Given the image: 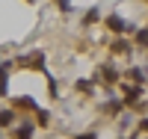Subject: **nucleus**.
<instances>
[{
  "label": "nucleus",
  "instance_id": "nucleus-13",
  "mask_svg": "<svg viewBox=\"0 0 148 139\" xmlns=\"http://www.w3.org/2000/svg\"><path fill=\"white\" fill-rule=\"evenodd\" d=\"M47 92H51V98L56 101V98H59V86H56V83L51 80V83H47Z\"/></svg>",
  "mask_w": 148,
  "mask_h": 139
},
{
  "label": "nucleus",
  "instance_id": "nucleus-5",
  "mask_svg": "<svg viewBox=\"0 0 148 139\" xmlns=\"http://www.w3.org/2000/svg\"><path fill=\"white\" fill-rule=\"evenodd\" d=\"M98 80H104V83H116L119 80V71L113 65H101L98 68Z\"/></svg>",
  "mask_w": 148,
  "mask_h": 139
},
{
  "label": "nucleus",
  "instance_id": "nucleus-16",
  "mask_svg": "<svg viewBox=\"0 0 148 139\" xmlns=\"http://www.w3.org/2000/svg\"><path fill=\"white\" fill-rule=\"evenodd\" d=\"M56 6L62 9V12H71V0H56Z\"/></svg>",
  "mask_w": 148,
  "mask_h": 139
},
{
  "label": "nucleus",
  "instance_id": "nucleus-11",
  "mask_svg": "<svg viewBox=\"0 0 148 139\" xmlns=\"http://www.w3.org/2000/svg\"><path fill=\"white\" fill-rule=\"evenodd\" d=\"M136 45L148 47V30H136Z\"/></svg>",
  "mask_w": 148,
  "mask_h": 139
},
{
  "label": "nucleus",
  "instance_id": "nucleus-14",
  "mask_svg": "<svg viewBox=\"0 0 148 139\" xmlns=\"http://www.w3.org/2000/svg\"><path fill=\"white\" fill-rule=\"evenodd\" d=\"M74 89H80V92H92V83H89V80H80Z\"/></svg>",
  "mask_w": 148,
  "mask_h": 139
},
{
  "label": "nucleus",
  "instance_id": "nucleus-15",
  "mask_svg": "<svg viewBox=\"0 0 148 139\" xmlns=\"http://www.w3.org/2000/svg\"><path fill=\"white\" fill-rule=\"evenodd\" d=\"M9 77V62H0V80Z\"/></svg>",
  "mask_w": 148,
  "mask_h": 139
},
{
  "label": "nucleus",
  "instance_id": "nucleus-6",
  "mask_svg": "<svg viewBox=\"0 0 148 139\" xmlns=\"http://www.w3.org/2000/svg\"><path fill=\"white\" fill-rule=\"evenodd\" d=\"M110 50H113L116 56H127V53H130V42H121V39H119V42H113Z\"/></svg>",
  "mask_w": 148,
  "mask_h": 139
},
{
  "label": "nucleus",
  "instance_id": "nucleus-7",
  "mask_svg": "<svg viewBox=\"0 0 148 139\" xmlns=\"http://www.w3.org/2000/svg\"><path fill=\"white\" fill-rule=\"evenodd\" d=\"M15 124V110H0V127H12Z\"/></svg>",
  "mask_w": 148,
  "mask_h": 139
},
{
  "label": "nucleus",
  "instance_id": "nucleus-4",
  "mask_svg": "<svg viewBox=\"0 0 148 139\" xmlns=\"http://www.w3.org/2000/svg\"><path fill=\"white\" fill-rule=\"evenodd\" d=\"M33 133H36V127L30 124V118L27 121H21L15 130H12V139H33Z\"/></svg>",
  "mask_w": 148,
  "mask_h": 139
},
{
  "label": "nucleus",
  "instance_id": "nucleus-9",
  "mask_svg": "<svg viewBox=\"0 0 148 139\" xmlns=\"http://www.w3.org/2000/svg\"><path fill=\"white\" fill-rule=\"evenodd\" d=\"M15 107H18V110H33V112L39 110V104H36L33 98H18V101H15Z\"/></svg>",
  "mask_w": 148,
  "mask_h": 139
},
{
  "label": "nucleus",
  "instance_id": "nucleus-12",
  "mask_svg": "<svg viewBox=\"0 0 148 139\" xmlns=\"http://www.w3.org/2000/svg\"><path fill=\"white\" fill-rule=\"evenodd\" d=\"M36 112H39V124H42V127H47V124H51V116H47L45 110H36Z\"/></svg>",
  "mask_w": 148,
  "mask_h": 139
},
{
  "label": "nucleus",
  "instance_id": "nucleus-1",
  "mask_svg": "<svg viewBox=\"0 0 148 139\" xmlns=\"http://www.w3.org/2000/svg\"><path fill=\"white\" fill-rule=\"evenodd\" d=\"M107 27L113 30V33H119V36L133 33V24H130V21H125V18H119V15H110V18H107Z\"/></svg>",
  "mask_w": 148,
  "mask_h": 139
},
{
  "label": "nucleus",
  "instance_id": "nucleus-2",
  "mask_svg": "<svg viewBox=\"0 0 148 139\" xmlns=\"http://www.w3.org/2000/svg\"><path fill=\"white\" fill-rule=\"evenodd\" d=\"M18 62H21V65H30V68H39L45 74V50H33L30 56H21Z\"/></svg>",
  "mask_w": 148,
  "mask_h": 139
},
{
  "label": "nucleus",
  "instance_id": "nucleus-19",
  "mask_svg": "<svg viewBox=\"0 0 148 139\" xmlns=\"http://www.w3.org/2000/svg\"><path fill=\"white\" fill-rule=\"evenodd\" d=\"M139 130H142V133H148V118H139Z\"/></svg>",
  "mask_w": 148,
  "mask_h": 139
},
{
  "label": "nucleus",
  "instance_id": "nucleus-17",
  "mask_svg": "<svg viewBox=\"0 0 148 139\" xmlns=\"http://www.w3.org/2000/svg\"><path fill=\"white\" fill-rule=\"evenodd\" d=\"M6 92H9V83H6V80H0V98H3Z\"/></svg>",
  "mask_w": 148,
  "mask_h": 139
},
{
  "label": "nucleus",
  "instance_id": "nucleus-18",
  "mask_svg": "<svg viewBox=\"0 0 148 139\" xmlns=\"http://www.w3.org/2000/svg\"><path fill=\"white\" fill-rule=\"evenodd\" d=\"M74 139H98V136H95V133H77Z\"/></svg>",
  "mask_w": 148,
  "mask_h": 139
},
{
  "label": "nucleus",
  "instance_id": "nucleus-20",
  "mask_svg": "<svg viewBox=\"0 0 148 139\" xmlns=\"http://www.w3.org/2000/svg\"><path fill=\"white\" fill-rule=\"evenodd\" d=\"M24 3H36V0H24Z\"/></svg>",
  "mask_w": 148,
  "mask_h": 139
},
{
  "label": "nucleus",
  "instance_id": "nucleus-3",
  "mask_svg": "<svg viewBox=\"0 0 148 139\" xmlns=\"http://www.w3.org/2000/svg\"><path fill=\"white\" fill-rule=\"evenodd\" d=\"M139 95H142L139 86H127L125 83V98H121V104H125V107H136L139 104Z\"/></svg>",
  "mask_w": 148,
  "mask_h": 139
},
{
  "label": "nucleus",
  "instance_id": "nucleus-10",
  "mask_svg": "<svg viewBox=\"0 0 148 139\" xmlns=\"http://www.w3.org/2000/svg\"><path fill=\"white\" fill-rule=\"evenodd\" d=\"M95 21H98V9L92 6L89 12H86V18H83V27H92V24H95Z\"/></svg>",
  "mask_w": 148,
  "mask_h": 139
},
{
  "label": "nucleus",
  "instance_id": "nucleus-8",
  "mask_svg": "<svg viewBox=\"0 0 148 139\" xmlns=\"http://www.w3.org/2000/svg\"><path fill=\"white\" fill-rule=\"evenodd\" d=\"M125 77L136 80V83H145V80H148V71H142V68H130V71H125Z\"/></svg>",
  "mask_w": 148,
  "mask_h": 139
}]
</instances>
